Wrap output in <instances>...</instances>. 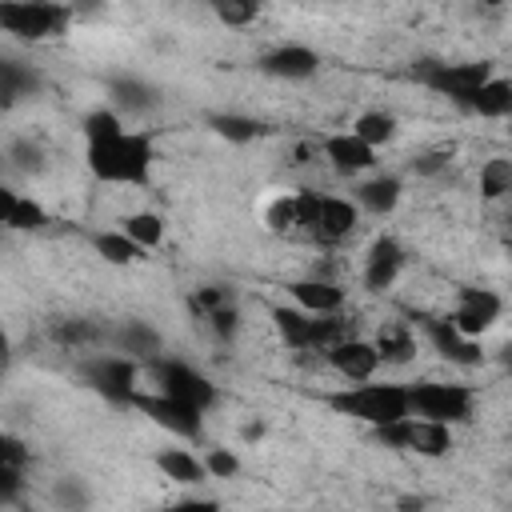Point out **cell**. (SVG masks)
I'll list each match as a JSON object with an SVG mask.
<instances>
[{
  "mask_svg": "<svg viewBox=\"0 0 512 512\" xmlns=\"http://www.w3.org/2000/svg\"><path fill=\"white\" fill-rule=\"evenodd\" d=\"M84 164L104 184L140 188L152 180V168H156V136L136 132V128H120V132H108L100 140H84Z\"/></svg>",
  "mask_w": 512,
  "mask_h": 512,
  "instance_id": "obj_1",
  "label": "cell"
},
{
  "mask_svg": "<svg viewBox=\"0 0 512 512\" xmlns=\"http://www.w3.org/2000/svg\"><path fill=\"white\" fill-rule=\"evenodd\" d=\"M324 404L340 416H352L368 428H384L400 416H408V384H372V380H356L344 384L340 392H328Z\"/></svg>",
  "mask_w": 512,
  "mask_h": 512,
  "instance_id": "obj_2",
  "label": "cell"
},
{
  "mask_svg": "<svg viewBox=\"0 0 512 512\" xmlns=\"http://www.w3.org/2000/svg\"><path fill=\"white\" fill-rule=\"evenodd\" d=\"M72 24V8L60 0H0V32L24 40V44H44L64 36Z\"/></svg>",
  "mask_w": 512,
  "mask_h": 512,
  "instance_id": "obj_3",
  "label": "cell"
},
{
  "mask_svg": "<svg viewBox=\"0 0 512 512\" xmlns=\"http://www.w3.org/2000/svg\"><path fill=\"white\" fill-rule=\"evenodd\" d=\"M356 224H360L356 200L320 196V192L300 188V236H308L316 244H340L356 232Z\"/></svg>",
  "mask_w": 512,
  "mask_h": 512,
  "instance_id": "obj_4",
  "label": "cell"
},
{
  "mask_svg": "<svg viewBox=\"0 0 512 512\" xmlns=\"http://www.w3.org/2000/svg\"><path fill=\"white\" fill-rule=\"evenodd\" d=\"M268 316H272V324H276L280 340H284L288 348H296V352H324V348H332L336 340L352 336V332H348V324H344L336 312L316 316V312H304V308L272 304V308H268Z\"/></svg>",
  "mask_w": 512,
  "mask_h": 512,
  "instance_id": "obj_5",
  "label": "cell"
},
{
  "mask_svg": "<svg viewBox=\"0 0 512 512\" xmlns=\"http://www.w3.org/2000/svg\"><path fill=\"white\" fill-rule=\"evenodd\" d=\"M476 392L468 384H444V380H416L408 384V412L440 424H464L472 416Z\"/></svg>",
  "mask_w": 512,
  "mask_h": 512,
  "instance_id": "obj_6",
  "label": "cell"
},
{
  "mask_svg": "<svg viewBox=\"0 0 512 512\" xmlns=\"http://www.w3.org/2000/svg\"><path fill=\"white\" fill-rule=\"evenodd\" d=\"M376 440L384 448H396V452H412V456H448L452 452V424H440V420H424V416H400L384 428H376Z\"/></svg>",
  "mask_w": 512,
  "mask_h": 512,
  "instance_id": "obj_7",
  "label": "cell"
},
{
  "mask_svg": "<svg viewBox=\"0 0 512 512\" xmlns=\"http://www.w3.org/2000/svg\"><path fill=\"white\" fill-rule=\"evenodd\" d=\"M412 76L432 88L436 96H448L452 104H468V96L492 76V64L488 60H464V64H448V60H420L412 68Z\"/></svg>",
  "mask_w": 512,
  "mask_h": 512,
  "instance_id": "obj_8",
  "label": "cell"
},
{
  "mask_svg": "<svg viewBox=\"0 0 512 512\" xmlns=\"http://www.w3.org/2000/svg\"><path fill=\"white\" fill-rule=\"evenodd\" d=\"M148 372H152V380H156V392H164V396H176V400H184V404H192V408H200V412H208L216 400H220V388L200 372V368H192V364H184V360H172V356H152V364H148Z\"/></svg>",
  "mask_w": 512,
  "mask_h": 512,
  "instance_id": "obj_9",
  "label": "cell"
},
{
  "mask_svg": "<svg viewBox=\"0 0 512 512\" xmlns=\"http://www.w3.org/2000/svg\"><path fill=\"white\" fill-rule=\"evenodd\" d=\"M80 380L104 396L108 404H132V396L140 392L136 380H140V364L124 352H112V356H92L80 364Z\"/></svg>",
  "mask_w": 512,
  "mask_h": 512,
  "instance_id": "obj_10",
  "label": "cell"
},
{
  "mask_svg": "<svg viewBox=\"0 0 512 512\" xmlns=\"http://www.w3.org/2000/svg\"><path fill=\"white\" fill-rule=\"evenodd\" d=\"M132 408H140L152 424H160L164 432L172 436H184V440H200L204 436V412L176 400V396H164V392H136L132 396Z\"/></svg>",
  "mask_w": 512,
  "mask_h": 512,
  "instance_id": "obj_11",
  "label": "cell"
},
{
  "mask_svg": "<svg viewBox=\"0 0 512 512\" xmlns=\"http://www.w3.org/2000/svg\"><path fill=\"white\" fill-rule=\"evenodd\" d=\"M500 312H504V300H500L492 288H460L456 308L448 312V320L456 324V332H464V336L480 340L484 332H492V328H496Z\"/></svg>",
  "mask_w": 512,
  "mask_h": 512,
  "instance_id": "obj_12",
  "label": "cell"
},
{
  "mask_svg": "<svg viewBox=\"0 0 512 512\" xmlns=\"http://www.w3.org/2000/svg\"><path fill=\"white\" fill-rule=\"evenodd\" d=\"M416 324L424 328V336H428V344L448 360V364H460V368H472V364H480L484 360V348H480V340H472V336H464V332H456V324L448 320V316H416Z\"/></svg>",
  "mask_w": 512,
  "mask_h": 512,
  "instance_id": "obj_13",
  "label": "cell"
},
{
  "mask_svg": "<svg viewBox=\"0 0 512 512\" xmlns=\"http://www.w3.org/2000/svg\"><path fill=\"white\" fill-rule=\"evenodd\" d=\"M320 152L332 164V172H340V176H364V172L376 168V148L364 144L356 132H332V136H324L320 140Z\"/></svg>",
  "mask_w": 512,
  "mask_h": 512,
  "instance_id": "obj_14",
  "label": "cell"
},
{
  "mask_svg": "<svg viewBox=\"0 0 512 512\" xmlns=\"http://www.w3.org/2000/svg\"><path fill=\"white\" fill-rule=\"evenodd\" d=\"M324 356H328V364H332L348 384L372 380L376 368H380V352H376V344L364 340V336H344V340H336L332 348H324Z\"/></svg>",
  "mask_w": 512,
  "mask_h": 512,
  "instance_id": "obj_15",
  "label": "cell"
},
{
  "mask_svg": "<svg viewBox=\"0 0 512 512\" xmlns=\"http://www.w3.org/2000/svg\"><path fill=\"white\" fill-rule=\"evenodd\" d=\"M188 308H192L200 320H208V328H212L216 336H224V340H232L236 328H240V308H236V296H232L228 288H216V284L196 288L192 300H188Z\"/></svg>",
  "mask_w": 512,
  "mask_h": 512,
  "instance_id": "obj_16",
  "label": "cell"
},
{
  "mask_svg": "<svg viewBox=\"0 0 512 512\" xmlns=\"http://www.w3.org/2000/svg\"><path fill=\"white\" fill-rule=\"evenodd\" d=\"M256 68L276 80H308L320 72V56L308 44H276L264 56H256Z\"/></svg>",
  "mask_w": 512,
  "mask_h": 512,
  "instance_id": "obj_17",
  "label": "cell"
},
{
  "mask_svg": "<svg viewBox=\"0 0 512 512\" xmlns=\"http://www.w3.org/2000/svg\"><path fill=\"white\" fill-rule=\"evenodd\" d=\"M404 268V248L396 236H376L368 256H364V288L368 292H384L392 288V280L400 276Z\"/></svg>",
  "mask_w": 512,
  "mask_h": 512,
  "instance_id": "obj_18",
  "label": "cell"
},
{
  "mask_svg": "<svg viewBox=\"0 0 512 512\" xmlns=\"http://www.w3.org/2000/svg\"><path fill=\"white\" fill-rule=\"evenodd\" d=\"M288 296L296 300V308L316 312V316H328V312H340L344 308V288L336 280H320V276L292 280L288 284Z\"/></svg>",
  "mask_w": 512,
  "mask_h": 512,
  "instance_id": "obj_19",
  "label": "cell"
},
{
  "mask_svg": "<svg viewBox=\"0 0 512 512\" xmlns=\"http://www.w3.org/2000/svg\"><path fill=\"white\" fill-rule=\"evenodd\" d=\"M400 196H404V180H400V176H372V180H364V184L352 188L356 208H364V212H372V216L396 212Z\"/></svg>",
  "mask_w": 512,
  "mask_h": 512,
  "instance_id": "obj_20",
  "label": "cell"
},
{
  "mask_svg": "<svg viewBox=\"0 0 512 512\" xmlns=\"http://www.w3.org/2000/svg\"><path fill=\"white\" fill-rule=\"evenodd\" d=\"M108 96H112L116 112H132V116L152 112L160 104V92L148 80H140V76H112L108 80Z\"/></svg>",
  "mask_w": 512,
  "mask_h": 512,
  "instance_id": "obj_21",
  "label": "cell"
},
{
  "mask_svg": "<svg viewBox=\"0 0 512 512\" xmlns=\"http://www.w3.org/2000/svg\"><path fill=\"white\" fill-rule=\"evenodd\" d=\"M468 112H476V116H484V120H504L508 112H512V80L508 76H488L472 96H468V104H464Z\"/></svg>",
  "mask_w": 512,
  "mask_h": 512,
  "instance_id": "obj_22",
  "label": "cell"
},
{
  "mask_svg": "<svg viewBox=\"0 0 512 512\" xmlns=\"http://www.w3.org/2000/svg\"><path fill=\"white\" fill-rule=\"evenodd\" d=\"M156 468H160L168 480L188 484V488H196V484H204V480H208L204 456H196V452H188V448H164V452L156 456Z\"/></svg>",
  "mask_w": 512,
  "mask_h": 512,
  "instance_id": "obj_23",
  "label": "cell"
},
{
  "mask_svg": "<svg viewBox=\"0 0 512 512\" xmlns=\"http://www.w3.org/2000/svg\"><path fill=\"white\" fill-rule=\"evenodd\" d=\"M204 124H208L220 140H228V144H252V140L264 136V124H260L256 116H248V112H208Z\"/></svg>",
  "mask_w": 512,
  "mask_h": 512,
  "instance_id": "obj_24",
  "label": "cell"
},
{
  "mask_svg": "<svg viewBox=\"0 0 512 512\" xmlns=\"http://www.w3.org/2000/svg\"><path fill=\"white\" fill-rule=\"evenodd\" d=\"M376 352H380V364H408L412 356H416V336L400 324V320H388V324H380V332H376Z\"/></svg>",
  "mask_w": 512,
  "mask_h": 512,
  "instance_id": "obj_25",
  "label": "cell"
},
{
  "mask_svg": "<svg viewBox=\"0 0 512 512\" xmlns=\"http://www.w3.org/2000/svg\"><path fill=\"white\" fill-rule=\"evenodd\" d=\"M348 132H356L364 144H372V148H384V144H392L396 140V132H400V124H396V116L392 112H384V108H368V112H360L356 120H352V128Z\"/></svg>",
  "mask_w": 512,
  "mask_h": 512,
  "instance_id": "obj_26",
  "label": "cell"
},
{
  "mask_svg": "<svg viewBox=\"0 0 512 512\" xmlns=\"http://www.w3.org/2000/svg\"><path fill=\"white\" fill-rule=\"evenodd\" d=\"M112 340H116V348H120L124 356H132V360H136V356H156V352H160V332L148 328L144 320H128V324H120Z\"/></svg>",
  "mask_w": 512,
  "mask_h": 512,
  "instance_id": "obj_27",
  "label": "cell"
},
{
  "mask_svg": "<svg viewBox=\"0 0 512 512\" xmlns=\"http://www.w3.org/2000/svg\"><path fill=\"white\" fill-rule=\"evenodd\" d=\"M36 72L28 68V64H20V60H8V56H0V104L8 108V104H16L20 96H28V92H36Z\"/></svg>",
  "mask_w": 512,
  "mask_h": 512,
  "instance_id": "obj_28",
  "label": "cell"
},
{
  "mask_svg": "<svg viewBox=\"0 0 512 512\" xmlns=\"http://www.w3.org/2000/svg\"><path fill=\"white\" fill-rule=\"evenodd\" d=\"M92 248L100 260L108 264H136L144 256V248L136 240H128L120 228H108V232H92Z\"/></svg>",
  "mask_w": 512,
  "mask_h": 512,
  "instance_id": "obj_29",
  "label": "cell"
},
{
  "mask_svg": "<svg viewBox=\"0 0 512 512\" xmlns=\"http://www.w3.org/2000/svg\"><path fill=\"white\" fill-rule=\"evenodd\" d=\"M164 228H168V224H164L160 212H128V216H120V232H124L128 240H136L144 252L164 240Z\"/></svg>",
  "mask_w": 512,
  "mask_h": 512,
  "instance_id": "obj_30",
  "label": "cell"
},
{
  "mask_svg": "<svg viewBox=\"0 0 512 512\" xmlns=\"http://www.w3.org/2000/svg\"><path fill=\"white\" fill-rule=\"evenodd\" d=\"M264 224L280 236H300V192H284L268 204L264 212Z\"/></svg>",
  "mask_w": 512,
  "mask_h": 512,
  "instance_id": "obj_31",
  "label": "cell"
},
{
  "mask_svg": "<svg viewBox=\"0 0 512 512\" xmlns=\"http://www.w3.org/2000/svg\"><path fill=\"white\" fill-rule=\"evenodd\" d=\"M512 192V160L508 156H492L480 168V196L484 200H504Z\"/></svg>",
  "mask_w": 512,
  "mask_h": 512,
  "instance_id": "obj_32",
  "label": "cell"
},
{
  "mask_svg": "<svg viewBox=\"0 0 512 512\" xmlns=\"http://www.w3.org/2000/svg\"><path fill=\"white\" fill-rule=\"evenodd\" d=\"M4 228L8 232H40V228H48V208L40 200H32V196H16Z\"/></svg>",
  "mask_w": 512,
  "mask_h": 512,
  "instance_id": "obj_33",
  "label": "cell"
},
{
  "mask_svg": "<svg viewBox=\"0 0 512 512\" xmlns=\"http://www.w3.org/2000/svg\"><path fill=\"white\" fill-rule=\"evenodd\" d=\"M208 8L228 28H248L260 16V0H208Z\"/></svg>",
  "mask_w": 512,
  "mask_h": 512,
  "instance_id": "obj_34",
  "label": "cell"
},
{
  "mask_svg": "<svg viewBox=\"0 0 512 512\" xmlns=\"http://www.w3.org/2000/svg\"><path fill=\"white\" fill-rule=\"evenodd\" d=\"M8 160H12L20 172H40V168H44V148L32 144V140H12Z\"/></svg>",
  "mask_w": 512,
  "mask_h": 512,
  "instance_id": "obj_35",
  "label": "cell"
},
{
  "mask_svg": "<svg viewBox=\"0 0 512 512\" xmlns=\"http://www.w3.org/2000/svg\"><path fill=\"white\" fill-rule=\"evenodd\" d=\"M28 460H32L28 444H24L20 436H12V432H0V464H4V468L24 472V468H28Z\"/></svg>",
  "mask_w": 512,
  "mask_h": 512,
  "instance_id": "obj_36",
  "label": "cell"
},
{
  "mask_svg": "<svg viewBox=\"0 0 512 512\" xmlns=\"http://www.w3.org/2000/svg\"><path fill=\"white\" fill-rule=\"evenodd\" d=\"M204 468H208V480H228V476L240 472V460H236V452H228V448H212V452L204 456Z\"/></svg>",
  "mask_w": 512,
  "mask_h": 512,
  "instance_id": "obj_37",
  "label": "cell"
},
{
  "mask_svg": "<svg viewBox=\"0 0 512 512\" xmlns=\"http://www.w3.org/2000/svg\"><path fill=\"white\" fill-rule=\"evenodd\" d=\"M20 488H24L20 472L0 464V504H16V500H20Z\"/></svg>",
  "mask_w": 512,
  "mask_h": 512,
  "instance_id": "obj_38",
  "label": "cell"
},
{
  "mask_svg": "<svg viewBox=\"0 0 512 512\" xmlns=\"http://www.w3.org/2000/svg\"><path fill=\"white\" fill-rule=\"evenodd\" d=\"M444 168H448V152H424V156L412 160V172H416V176H436V172H444Z\"/></svg>",
  "mask_w": 512,
  "mask_h": 512,
  "instance_id": "obj_39",
  "label": "cell"
},
{
  "mask_svg": "<svg viewBox=\"0 0 512 512\" xmlns=\"http://www.w3.org/2000/svg\"><path fill=\"white\" fill-rule=\"evenodd\" d=\"M16 196H20V192H12L8 184H0V228H4V220H8V212H12V204H16Z\"/></svg>",
  "mask_w": 512,
  "mask_h": 512,
  "instance_id": "obj_40",
  "label": "cell"
},
{
  "mask_svg": "<svg viewBox=\"0 0 512 512\" xmlns=\"http://www.w3.org/2000/svg\"><path fill=\"white\" fill-rule=\"evenodd\" d=\"M480 4H488V8H500V4H504V0H480Z\"/></svg>",
  "mask_w": 512,
  "mask_h": 512,
  "instance_id": "obj_41",
  "label": "cell"
},
{
  "mask_svg": "<svg viewBox=\"0 0 512 512\" xmlns=\"http://www.w3.org/2000/svg\"><path fill=\"white\" fill-rule=\"evenodd\" d=\"M0 372H4V340H0Z\"/></svg>",
  "mask_w": 512,
  "mask_h": 512,
  "instance_id": "obj_42",
  "label": "cell"
}]
</instances>
